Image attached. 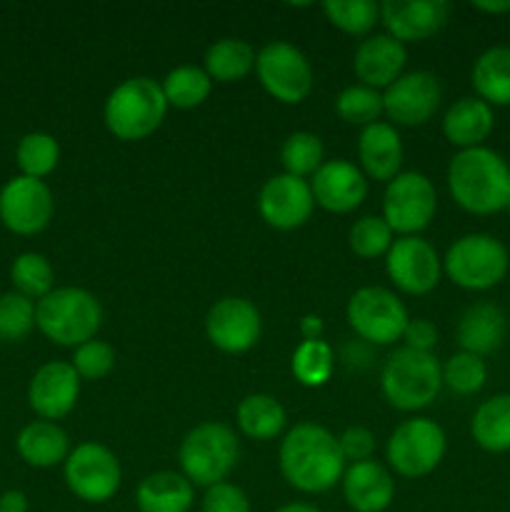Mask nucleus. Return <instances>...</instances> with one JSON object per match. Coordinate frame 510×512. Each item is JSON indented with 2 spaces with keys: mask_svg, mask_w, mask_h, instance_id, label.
Wrapping results in <instances>:
<instances>
[{
  "mask_svg": "<svg viewBox=\"0 0 510 512\" xmlns=\"http://www.w3.org/2000/svg\"><path fill=\"white\" fill-rule=\"evenodd\" d=\"M280 473L290 488L318 495L343 480L345 460L338 438L328 428L300 423L280 443Z\"/></svg>",
  "mask_w": 510,
  "mask_h": 512,
  "instance_id": "nucleus-1",
  "label": "nucleus"
},
{
  "mask_svg": "<svg viewBox=\"0 0 510 512\" xmlns=\"http://www.w3.org/2000/svg\"><path fill=\"white\" fill-rule=\"evenodd\" d=\"M448 190L465 213H503L510 203L508 160L485 145L460 150L448 165Z\"/></svg>",
  "mask_w": 510,
  "mask_h": 512,
  "instance_id": "nucleus-2",
  "label": "nucleus"
},
{
  "mask_svg": "<svg viewBox=\"0 0 510 512\" xmlns=\"http://www.w3.org/2000/svg\"><path fill=\"white\" fill-rule=\"evenodd\" d=\"M168 100L163 88L153 78L135 75L123 80L113 93L108 95L103 108L105 128L123 143H138L150 138L163 125L168 113Z\"/></svg>",
  "mask_w": 510,
  "mask_h": 512,
  "instance_id": "nucleus-3",
  "label": "nucleus"
},
{
  "mask_svg": "<svg viewBox=\"0 0 510 512\" xmlns=\"http://www.w3.org/2000/svg\"><path fill=\"white\" fill-rule=\"evenodd\" d=\"M35 325L50 343L78 348L95 340L103 325V308L88 290L55 288L35 305Z\"/></svg>",
  "mask_w": 510,
  "mask_h": 512,
  "instance_id": "nucleus-4",
  "label": "nucleus"
},
{
  "mask_svg": "<svg viewBox=\"0 0 510 512\" xmlns=\"http://www.w3.org/2000/svg\"><path fill=\"white\" fill-rule=\"evenodd\" d=\"M380 388L395 410L418 413L443 390V365L433 353H418L403 345L385 360Z\"/></svg>",
  "mask_w": 510,
  "mask_h": 512,
  "instance_id": "nucleus-5",
  "label": "nucleus"
},
{
  "mask_svg": "<svg viewBox=\"0 0 510 512\" xmlns=\"http://www.w3.org/2000/svg\"><path fill=\"white\" fill-rule=\"evenodd\" d=\"M240 458L233 430L223 423H203L190 430L178 450L180 468L193 488H210L228 480Z\"/></svg>",
  "mask_w": 510,
  "mask_h": 512,
  "instance_id": "nucleus-6",
  "label": "nucleus"
},
{
  "mask_svg": "<svg viewBox=\"0 0 510 512\" xmlns=\"http://www.w3.org/2000/svg\"><path fill=\"white\" fill-rule=\"evenodd\" d=\"M510 253L495 235L470 233L455 240L443 258V273L458 288L483 293L505 280Z\"/></svg>",
  "mask_w": 510,
  "mask_h": 512,
  "instance_id": "nucleus-7",
  "label": "nucleus"
},
{
  "mask_svg": "<svg viewBox=\"0 0 510 512\" xmlns=\"http://www.w3.org/2000/svg\"><path fill=\"white\" fill-rule=\"evenodd\" d=\"M445 450H448V438L443 428L430 418H413L393 430L385 455L395 473L418 480L443 463Z\"/></svg>",
  "mask_w": 510,
  "mask_h": 512,
  "instance_id": "nucleus-8",
  "label": "nucleus"
},
{
  "mask_svg": "<svg viewBox=\"0 0 510 512\" xmlns=\"http://www.w3.org/2000/svg\"><path fill=\"white\" fill-rule=\"evenodd\" d=\"M345 315L355 335L373 345H393L395 340H403L405 325L410 320L398 295L375 285L355 290Z\"/></svg>",
  "mask_w": 510,
  "mask_h": 512,
  "instance_id": "nucleus-9",
  "label": "nucleus"
},
{
  "mask_svg": "<svg viewBox=\"0 0 510 512\" xmlns=\"http://www.w3.org/2000/svg\"><path fill=\"white\" fill-rule=\"evenodd\" d=\"M438 210L435 185L423 173H400L385 188L383 195V220L400 238L418 235L430 225Z\"/></svg>",
  "mask_w": 510,
  "mask_h": 512,
  "instance_id": "nucleus-10",
  "label": "nucleus"
},
{
  "mask_svg": "<svg viewBox=\"0 0 510 512\" xmlns=\"http://www.w3.org/2000/svg\"><path fill=\"white\" fill-rule=\"evenodd\" d=\"M255 73L265 93L285 105H298L313 90V68L295 45L273 40L255 58Z\"/></svg>",
  "mask_w": 510,
  "mask_h": 512,
  "instance_id": "nucleus-11",
  "label": "nucleus"
},
{
  "mask_svg": "<svg viewBox=\"0 0 510 512\" xmlns=\"http://www.w3.org/2000/svg\"><path fill=\"white\" fill-rule=\"evenodd\" d=\"M120 463L110 448L83 443L65 460V485L83 503H108L120 488Z\"/></svg>",
  "mask_w": 510,
  "mask_h": 512,
  "instance_id": "nucleus-12",
  "label": "nucleus"
},
{
  "mask_svg": "<svg viewBox=\"0 0 510 512\" xmlns=\"http://www.w3.org/2000/svg\"><path fill=\"white\" fill-rule=\"evenodd\" d=\"M385 270L398 290L408 295H428L438 288L443 275V258L428 240L418 235L398 238L385 255Z\"/></svg>",
  "mask_w": 510,
  "mask_h": 512,
  "instance_id": "nucleus-13",
  "label": "nucleus"
},
{
  "mask_svg": "<svg viewBox=\"0 0 510 512\" xmlns=\"http://www.w3.org/2000/svg\"><path fill=\"white\" fill-rule=\"evenodd\" d=\"M443 88L440 80L428 70H413L403 73L383 93V110L395 125L415 128L425 125L440 108Z\"/></svg>",
  "mask_w": 510,
  "mask_h": 512,
  "instance_id": "nucleus-14",
  "label": "nucleus"
},
{
  "mask_svg": "<svg viewBox=\"0 0 510 512\" xmlns=\"http://www.w3.org/2000/svg\"><path fill=\"white\" fill-rule=\"evenodd\" d=\"M53 218V193L43 180H8L0 190V220L15 235H35L48 228Z\"/></svg>",
  "mask_w": 510,
  "mask_h": 512,
  "instance_id": "nucleus-15",
  "label": "nucleus"
},
{
  "mask_svg": "<svg viewBox=\"0 0 510 512\" xmlns=\"http://www.w3.org/2000/svg\"><path fill=\"white\" fill-rule=\"evenodd\" d=\"M260 330H263V320H260L258 308L250 300L235 298V295L220 298L205 315L208 340L230 355L248 353L260 340Z\"/></svg>",
  "mask_w": 510,
  "mask_h": 512,
  "instance_id": "nucleus-16",
  "label": "nucleus"
},
{
  "mask_svg": "<svg viewBox=\"0 0 510 512\" xmlns=\"http://www.w3.org/2000/svg\"><path fill=\"white\" fill-rule=\"evenodd\" d=\"M258 210L265 223L275 230H295L310 220L315 198L310 183L295 175H273L265 180L258 195Z\"/></svg>",
  "mask_w": 510,
  "mask_h": 512,
  "instance_id": "nucleus-17",
  "label": "nucleus"
},
{
  "mask_svg": "<svg viewBox=\"0 0 510 512\" xmlns=\"http://www.w3.org/2000/svg\"><path fill=\"white\" fill-rule=\"evenodd\" d=\"M450 3L445 0H388L380 5V23L398 43H420L445 28Z\"/></svg>",
  "mask_w": 510,
  "mask_h": 512,
  "instance_id": "nucleus-18",
  "label": "nucleus"
},
{
  "mask_svg": "<svg viewBox=\"0 0 510 512\" xmlns=\"http://www.w3.org/2000/svg\"><path fill=\"white\" fill-rule=\"evenodd\" d=\"M80 395V375L63 360H53L35 370L28 388V403L40 420H60L75 408Z\"/></svg>",
  "mask_w": 510,
  "mask_h": 512,
  "instance_id": "nucleus-19",
  "label": "nucleus"
},
{
  "mask_svg": "<svg viewBox=\"0 0 510 512\" xmlns=\"http://www.w3.org/2000/svg\"><path fill=\"white\" fill-rule=\"evenodd\" d=\"M315 205H320L328 213H353L360 208L368 195V180L363 170L355 168L348 160H328L320 165L318 173L310 180Z\"/></svg>",
  "mask_w": 510,
  "mask_h": 512,
  "instance_id": "nucleus-20",
  "label": "nucleus"
},
{
  "mask_svg": "<svg viewBox=\"0 0 510 512\" xmlns=\"http://www.w3.org/2000/svg\"><path fill=\"white\" fill-rule=\"evenodd\" d=\"M405 60H408L405 45L390 38L388 33H378L368 35L358 45L353 58V70L358 75L360 85H368L373 90H385L403 75Z\"/></svg>",
  "mask_w": 510,
  "mask_h": 512,
  "instance_id": "nucleus-21",
  "label": "nucleus"
},
{
  "mask_svg": "<svg viewBox=\"0 0 510 512\" xmlns=\"http://www.w3.org/2000/svg\"><path fill=\"white\" fill-rule=\"evenodd\" d=\"M340 483H343L345 503L355 512H383L395 498L393 475L375 460L350 465Z\"/></svg>",
  "mask_w": 510,
  "mask_h": 512,
  "instance_id": "nucleus-22",
  "label": "nucleus"
},
{
  "mask_svg": "<svg viewBox=\"0 0 510 512\" xmlns=\"http://www.w3.org/2000/svg\"><path fill=\"white\" fill-rule=\"evenodd\" d=\"M508 335V318L495 303H475L463 310L455 328V340L460 350L470 355H493Z\"/></svg>",
  "mask_w": 510,
  "mask_h": 512,
  "instance_id": "nucleus-23",
  "label": "nucleus"
},
{
  "mask_svg": "<svg viewBox=\"0 0 510 512\" xmlns=\"http://www.w3.org/2000/svg\"><path fill=\"white\" fill-rule=\"evenodd\" d=\"M358 158L363 175L373 180H393L403 165V140L390 123H373L358 138Z\"/></svg>",
  "mask_w": 510,
  "mask_h": 512,
  "instance_id": "nucleus-24",
  "label": "nucleus"
},
{
  "mask_svg": "<svg viewBox=\"0 0 510 512\" xmlns=\"http://www.w3.org/2000/svg\"><path fill=\"white\" fill-rule=\"evenodd\" d=\"M495 128V113L488 103L475 95L455 100L443 118V135L460 150L480 148Z\"/></svg>",
  "mask_w": 510,
  "mask_h": 512,
  "instance_id": "nucleus-25",
  "label": "nucleus"
},
{
  "mask_svg": "<svg viewBox=\"0 0 510 512\" xmlns=\"http://www.w3.org/2000/svg\"><path fill=\"white\" fill-rule=\"evenodd\" d=\"M193 500V483L173 470L148 475L135 490V505L140 512H188L193 508Z\"/></svg>",
  "mask_w": 510,
  "mask_h": 512,
  "instance_id": "nucleus-26",
  "label": "nucleus"
},
{
  "mask_svg": "<svg viewBox=\"0 0 510 512\" xmlns=\"http://www.w3.org/2000/svg\"><path fill=\"white\" fill-rule=\"evenodd\" d=\"M18 455L33 468H55L70 455V443L65 430L50 420H35L20 430L15 440Z\"/></svg>",
  "mask_w": 510,
  "mask_h": 512,
  "instance_id": "nucleus-27",
  "label": "nucleus"
},
{
  "mask_svg": "<svg viewBox=\"0 0 510 512\" xmlns=\"http://www.w3.org/2000/svg\"><path fill=\"white\" fill-rule=\"evenodd\" d=\"M475 98L488 103L490 108H508L510 105V45H493L483 50L473 65Z\"/></svg>",
  "mask_w": 510,
  "mask_h": 512,
  "instance_id": "nucleus-28",
  "label": "nucleus"
},
{
  "mask_svg": "<svg viewBox=\"0 0 510 512\" xmlns=\"http://www.w3.org/2000/svg\"><path fill=\"white\" fill-rule=\"evenodd\" d=\"M470 435L485 453H510V393L483 400L470 420Z\"/></svg>",
  "mask_w": 510,
  "mask_h": 512,
  "instance_id": "nucleus-29",
  "label": "nucleus"
},
{
  "mask_svg": "<svg viewBox=\"0 0 510 512\" xmlns=\"http://www.w3.org/2000/svg\"><path fill=\"white\" fill-rule=\"evenodd\" d=\"M238 428L245 438L250 440H273L283 433L285 428V408L273 398V395L255 393L240 400L238 410Z\"/></svg>",
  "mask_w": 510,
  "mask_h": 512,
  "instance_id": "nucleus-30",
  "label": "nucleus"
},
{
  "mask_svg": "<svg viewBox=\"0 0 510 512\" xmlns=\"http://www.w3.org/2000/svg\"><path fill=\"white\" fill-rule=\"evenodd\" d=\"M255 50L248 40L220 38L205 53V73L218 83H238L255 70Z\"/></svg>",
  "mask_w": 510,
  "mask_h": 512,
  "instance_id": "nucleus-31",
  "label": "nucleus"
},
{
  "mask_svg": "<svg viewBox=\"0 0 510 512\" xmlns=\"http://www.w3.org/2000/svg\"><path fill=\"white\" fill-rule=\"evenodd\" d=\"M163 95L168 105L180 110L198 108L208 100L210 90H213V80L205 73V68H195V65H180V68L170 70L163 80Z\"/></svg>",
  "mask_w": 510,
  "mask_h": 512,
  "instance_id": "nucleus-32",
  "label": "nucleus"
},
{
  "mask_svg": "<svg viewBox=\"0 0 510 512\" xmlns=\"http://www.w3.org/2000/svg\"><path fill=\"white\" fill-rule=\"evenodd\" d=\"M293 368L295 380L305 388H320L330 380L335 368L333 348L325 340H303L293 353Z\"/></svg>",
  "mask_w": 510,
  "mask_h": 512,
  "instance_id": "nucleus-33",
  "label": "nucleus"
},
{
  "mask_svg": "<svg viewBox=\"0 0 510 512\" xmlns=\"http://www.w3.org/2000/svg\"><path fill=\"white\" fill-rule=\"evenodd\" d=\"M15 160H18L20 175L43 180L45 175L58 168L60 145L50 133H28L18 143Z\"/></svg>",
  "mask_w": 510,
  "mask_h": 512,
  "instance_id": "nucleus-34",
  "label": "nucleus"
},
{
  "mask_svg": "<svg viewBox=\"0 0 510 512\" xmlns=\"http://www.w3.org/2000/svg\"><path fill=\"white\" fill-rule=\"evenodd\" d=\"M10 280L15 285V293L25 295L28 300H43L45 295L55 290L53 265L40 253L18 255L13 260V268H10Z\"/></svg>",
  "mask_w": 510,
  "mask_h": 512,
  "instance_id": "nucleus-35",
  "label": "nucleus"
},
{
  "mask_svg": "<svg viewBox=\"0 0 510 512\" xmlns=\"http://www.w3.org/2000/svg\"><path fill=\"white\" fill-rule=\"evenodd\" d=\"M325 150L323 143L315 133H308V130H298V133L290 135L288 140L280 148V163H283L285 173L295 175V178H313L320 170Z\"/></svg>",
  "mask_w": 510,
  "mask_h": 512,
  "instance_id": "nucleus-36",
  "label": "nucleus"
},
{
  "mask_svg": "<svg viewBox=\"0 0 510 512\" xmlns=\"http://www.w3.org/2000/svg\"><path fill=\"white\" fill-rule=\"evenodd\" d=\"M323 13L335 28L348 35H370L380 23V5L373 0H328Z\"/></svg>",
  "mask_w": 510,
  "mask_h": 512,
  "instance_id": "nucleus-37",
  "label": "nucleus"
},
{
  "mask_svg": "<svg viewBox=\"0 0 510 512\" xmlns=\"http://www.w3.org/2000/svg\"><path fill=\"white\" fill-rule=\"evenodd\" d=\"M335 113L348 125L368 128V125L380 123V115H385L383 93L368 85H350L335 100Z\"/></svg>",
  "mask_w": 510,
  "mask_h": 512,
  "instance_id": "nucleus-38",
  "label": "nucleus"
},
{
  "mask_svg": "<svg viewBox=\"0 0 510 512\" xmlns=\"http://www.w3.org/2000/svg\"><path fill=\"white\" fill-rule=\"evenodd\" d=\"M488 383V365L470 353H455L443 365V385L455 395H475Z\"/></svg>",
  "mask_w": 510,
  "mask_h": 512,
  "instance_id": "nucleus-39",
  "label": "nucleus"
},
{
  "mask_svg": "<svg viewBox=\"0 0 510 512\" xmlns=\"http://www.w3.org/2000/svg\"><path fill=\"white\" fill-rule=\"evenodd\" d=\"M393 230L383 218L375 215H365V218L355 220L353 228L348 233V245L358 258L375 260L380 255H388L390 245H393Z\"/></svg>",
  "mask_w": 510,
  "mask_h": 512,
  "instance_id": "nucleus-40",
  "label": "nucleus"
},
{
  "mask_svg": "<svg viewBox=\"0 0 510 512\" xmlns=\"http://www.w3.org/2000/svg\"><path fill=\"white\" fill-rule=\"evenodd\" d=\"M35 328V303L20 293L0 295V340L18 343Z\"/></svg>",
  "mask_w": 510,
  "mask_h": 512,
  "instance_id": "nucleus-41",
  "label": "nucleus"
},
{
  "mask_svg": "<svg viewBox=\"0 0 510 512\" xmlns=\"http://www.w3.org/2000/svg\"><path fill=\"white\" fill-rule=\"evenodd\" d=\"M70 365L80 375V380H100L115 368V350L103 340H88L75 348Z\"/></svg>",
  "mask_w": 510,
  "mask_h": 512,
  "instance_id": "nucleus-42",
  "label": "nucleus"
},
{
  "mask_svg": "<svg viewBox=\"0 0 510 512\" xmlns=\"http://www.w3.org/2000/svg\"><path fill=\"white\" fill-rule=\"evenodd\" d=\"M203 512H250V500L238 485L218 483L205 488Z\"/></svg>",
  "mask_w": 510,
  "mask_h": 512,
  "instance_id": "nucleus-43",
  "label": "nucleus"
},
{
  "mask_svg": "<svg viewBox=\"0 0 510 512\" xmlns=\"http://www.w3.org/2000/svg\"><path fill=\"white\" fill-rule=\"evenodd\" d=\"M340 453H343L345 463H365V460L373 458L375 453V435L370 433L368 428H360V425H353V428L345 430L338 438Z\"/></svg>",
  "mask_w": 510,
  "mask_h": 512,
  "instance_id": "nucleus-44",
  "label": "nucleus"
},
{
  "mask_svg": "<svg viewBox=\"0 0 510 512\" xmlns=\"http://www.w3.org/2000/svg\"><path fill=\"white\" fill-rule=\"evenodd\" d=\"M403 340H405V348L418 350V353H433L435 343H438V328L425 318L408 320Z\"/></svg>",
  "mask_w": 510,
  "mask_h": 512,
  "instance_id": "nucleus-45",
  "label": "nucleus"
},
{
  "mask_svg": "<svg viewBox=\"0 0 510 512\" xmlns=\"http://www.w3.org/2000/svg\"><path fill=\"white\" fill-rule=\"evenodd\" d=\"M0 512H28V498L20 490H8L0 495Z\"/></svg>",
  "mask_w": 510,
  "mask_h": 512,
  "instance_id": "nucleus-46",
  "label": "nucleus"
},
{
  "mask_svg": "<svg viewBox=\"0 0 510 512\" xmlns=\"http://www.w3.org/2000/svg\"><path fill=\"white\" fill-rule=\"evenodd\" d=\"M300 335L303 340H323V320L318 315H305L300 320Z\"/></svg>",
  "mask_w": 510,
  "mask_h": 512,
  "instance_id": "nucleus-47",
  "label": "nucleus"
},
{
  "mask_svg": "<svg viewBox=\"0 0 510 512\" xmlns=\"http://www.w3.org/2000/svg\"><path fill=\"white\" fill-rule=\"evenodd\" d=\"M475 10H480V13H488V15H503V13H510V0H495V3H490V0H478V3H473Z\"/></svg>",
  "mask_w": 510,
  "mask_h": 512,
  "instance_id": "nucleus-48",
  "label": "nucleus"
},
{
  "mask_svg": "<svg viewBox=\"0 0 510 512\" xmlns=\"http://www.w3.org/2000/svg\"><path fill=\"white\" fill-rule=\"evenodd\" d=\"M275 512H320V510L310 503H290V505H283V508H278Z\"/></svg>",
  "mask_w": 510,
  "mask_h": 512,
  "instance_id": "nucleus-49",
  "label": "nucleus"
},
{
  "mask_svg": "<svg viewBox=\"0 0 510 512\" xmlns=\"http://www.w3.org/2000/svg\"><path fill=\"white\" fill-rule=\"evenodd\" d=\"M505 213H508V215H510V203H508V208H505Z\"/></svg>",
  "mask_w": 510,
  "mask_h": 512,
  "instance_id": "nucleus-50",
  "label": "nucleus"
}]
</instances>
